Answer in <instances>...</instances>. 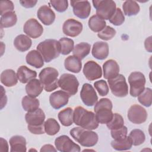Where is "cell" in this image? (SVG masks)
Returning <instances> with one entry per match:
<instances>
[{"instance_id":"cell-1","label":"cell","mask_w":152,"mask_h":152,"mask_svg":"<svg viewBox=\"0 0 152 152\" xmlns=\"http://www.w3.org/2000/svg\"><path fill=\"white\" fill-rule=\"evenodd\" d=\"M73 122L75 125L89 130L96 129L99 124L96 119L95 114L82 106H77L74 109Z\"/></svg>"},{"instance_id":"cell-37","label":"cell","mask_w":152,"mask_h":152,"mask_svg":"<svg viewBox=\"0 0 152 152\" xmlns=\"http://www.w3.org/2000/svg\"><path fill=\"white\" fill-rule=\"evenodd\" d=\"M129 137L132 141V145L135 146L143 144L145 140V136L144 132L139 129L132 130L129 134Z\"/></svg>"},{"instance_id":"cell-49","label":"cell","mask_w":152,"mask_h":152,"mask_svg":"<svg viewBox=\"0 0 152 152\" xmlns=\"http://www.w3.org/2000/svg\"><path fill=\"white\" fill-rule=\"evenodd\" d=\"M57 149L55 148L51 144H45L42 147L40 150V152H45V151H56Z\"/></svg>"},{"instance_id":"cell-14","label":"cell","mask_w":152,"mask_h":152,"mask_svg":"<svg viewBox=\"0 0 152 152\" xmlns=\"http://www.w3.org/2000/svg\"><path fill=\"white\" fill-rule=\"evenodd\" d=\"M73 12L75 16L86 19L88 17L91 12V5L88 1H71Z\"/></svg>"},{"instance_id":"cell-39","label":"cell","mask_w":152,"mask_h":152,"mask_svg":"<svg viewBox=\"0 0 152 152\" xmlns=\"http://www.w3.org/2000/svg\"><path fill=\"white\" fill-rule=\"evenodd\" d=\"M138 102L145 107H150L152 103V90L150 88H145L137 96Z\"/></svg>"},{"instance_id":"cell-33","label":"cell","mask_w":152,"mask_h":152,"mask_svg":"<svg viewBox=\"0 0 152 152\" xmlns=\"http://www.w3.org/2000/svg\"><path fill=\"white\" fill-rule=\"evenodd\" d=\"M17 21V17L14 11H9L1 15L0 24L1 28H8L14 26Z\"/></svg>"},{"instance_id":"cell-41","label":"cell","mask_w":152,"mask_h":152,"mask_svg":"<svg viewBox=\"0 0 152 152\" xmlns=\"http://www.w3.org/2000/svg\"><path fill=\"white\" fill-rule=\"evenodd\" d=\"M116 30L109 26H106L102 31L98 33V37L103 40H111L116 34Z\"/></svg>"},{"instance_id":"cell-23","label":"cell","mask_w":152,"mask_h":152,"mask_svg":"<svg viewBox=\"0 0 152 152\" xmlns=\"http://www.w3.org/2000/svg\"><path fill=\"white\" fill-rule=\"evenodd\" d=\"M11 152H26V140L25 138L21 135L12 136L9 141Z\"/></svg>"},{"instance_id":"cell-16","label":"cell","mask_w":152,"mask_h":152,"mask_svg":"<svg viewBox=\"0 0 152 152\" xmlns=\"http://www.w3.org/2000/svg\"><path fill=\"white\" fill-rule=\"evenodd\" d=\"M23 31L28 37L36 39L42 36L43 28L36 19L30 18L24 23Z\"/></svg>"},{"instance_id":"cell-31","label":"cell","mask_w":152,"mask_h":152,"mask_svg":"<svg viewBox=\"0 0 152 152\" xmlns=\"http://www.w3.org/2000/svg\"><path fill=\"white\" fill-rule=\"evenodd\" d=\"M91 45L86 42H81L77 44L73 49V55L80 59H84L90 52Z\"/></svg>"},{"instance_id":"cell-19","label":"cell","mask_w":152,"mask_h":152,"mask_svg":"<svg viewBox=\"0 0 152 152\" xmlns=\"http://www.w3.org/2000/svg\"><path fill=\"white\" fill-rule=\"evenodd\" d=\"M37 16L40 21L46 26L52 24L55 20V14L48 5L41 6L37 10Z\"/></svg>"},{"instance_id":"cell-20","label":"cell","mask_w":152,"mask_h":152,"mask_svg":"<svg viewBox=\"0 0 152 152\" xmlns=\"http://www.w3.org/2000/svg\"><path fill=\"white\" fill-rule=\"evenodd\" d=\"M103 77L105 79L109 80L118 76L119 74V66L116 61L109 59L103 65Z\"/></svg>"},{"instance_id":"cell-24","label":"cell","mask_w":152,"mask_h":152,"mask_svg":"<svg viewBox=\"0 0 152 152\" xmlns=\"http://www.w3.org/2000/svg\"><path fill=\"white\" fill-rule=\"evenodd\" d=\"M17 76L18 80L21 83L25 84L30 81L31 80L36 78L37 77V72L25 65H22L18 68Z\"/></svg>"},{"instance_id":"cell-13","label":"cell","mask_w":152,"mask_h":152,"mask_svg":"<svg viewBox=\"0 0 152 152\" xmlns=\"http://www.w3.org/2000/svg\"><path fill=\"white\" fill-rule=\"evenodd\" d=\"M80 97L84 104L87 106L95 105L98 100V96L95 90L88 83L83 84L80 91Z\"/></svg>"},{"instance_id":"cell-25","label":"cell","mask_w":152,"mask_h":152,"mask_svg":"<svg viewBox=\"0 0 152 152\" xmlns=\"http://www.w3.org/2000/svg\"><path fill=\"white\" fill-rule=\"evenodd\" d=\"M27 64L36 68H40L44 65V59L38 50H32L26 56Z\"/></svg>"},{"instance_id":"cell-50","label":"cell","mask_w":152,"mask_h":152,"mask_svg":"<svg viewBox=\"0 0 152 152\" xmlns=\"http://www.w3.org/2000/svg\"><path fill=\"white\" fill-rule=\"evenodd\" d=\"M144 46L147 51L151 52V36H150L145 39L144 42Z\"/></svg>"},{"instance_id":"cell-3","label":"cell","mask_w":152,"mask_h":152,"mask_svg":"<svg viewBox=\"0 0 152 152\" xmlns=\"http://www.w3.org/2000/svg\"><path fill=\"white\" fill-rule=\"evenodd\" d=\"M69 133L76 141L86 147L94 146L99 139L97 133L80 126L73 128L70 130Z\"/></svg>"},{"instance_id":"cell-27","label":"cell","mask_w":152,"mask_h":152,"mask_svg":"<svg viewBox=\"0 0 152 152\" xmlns=\"http://www.w3.org/2000/svg\"><path fill=\"white\" fill-rule=\"evenodd\" d=\"M65 68L71 72L78 73L82 68L81 60L77 57L72 55L68 56L64 61Z\"/></svg>"},{"instance_id":"cell-9","label":"cell","mask_w":152,"mask_h":152,"mask_svg":"<svg viewBox=\"0 0 152 152\" xmlns=\"http://www.w3.org/2000/svg\"><path fill=\"white\" fill-rule=\"evenodd\" d=\"M108 84L112 93L116 97H124L128 94V86L125 77L119 74L116 77L108 80Z\"/></svg>"},{"instance_id":"cell-42","label":"cell","mask_w":152,"mask_h":152,"mask_svg":"<svg viewBox=\"0 0 152 152\" xmlns=\"http://www.w3.org/2000/svg\"><path fill=\"white\" fill-rule=\"evenodd\" d=\"M109 20L110 23L114 26H121L125 21V16L122 10L119 8H118L116 9L115 13Z\"/></svg>"},{"instance_id":"cell-4","label":"cell","mask_w":152,"mask_h":152,"mask_svg":"<svg viewBox=\"0 0 152 152\" xmlns=\"http://www.w3.org/2000/svg\"><path fill=\"white\" fill-rule=\"evenodd\" d=\"M36 48L46 62H50L61 53L60 43L55 39H46L40 42Z\"/></svg>"},{"instance_id":"cell-48","label":"cell","mask_w":152,"mask_h":152,"mask_svg":"<svg viewBox=\"0 0 152 152\" xmlns=\"http://www.w3.org/2000/svg\"><path fill=\"white\" fill-rule=\"evenodd\" d=\"M0 151H8V144L6 140L3 138H0Z\"/></svg>"},{"instance_id":"cell-35","label":"cell","mask_w":152,"mask_h":152,"mask_svg":"<svg viewBox=\"0 0 152 152\" xmlns=\"http://www.w3.org/2000/svg\"><path fill=\"white\" fill-rule=\"evenodd\" d=\"M122 8L125 15L132 16L137 15L140 10L139 5L134 1H126L122 5Z\"/></svg>"},{"instance_id":"cell-44","label":"cell","mask_w":152,"mask_h":152,"mask_svg":"<svg viewBox=\"0 0 152 152\" xmlns=\"http://www.w3.org/2000/svg\"><path fill=\"white\" fill-rule=\"evenodd\" d=\"M53 8L59 12L65 11L68 7V2L66 0L50 1L49 2Z\"/></svg>"},{"instance_id":"cell-40","label":"cell","mask_w":152,"mask_h":152,"mask_svg":"<svg viewBox=\"0 0 152 152\" xmlns=\"http://www.w3.org/2000/svg\"><path fill=\"white\" fill-rule=\"evenodd\" d=\"M108 129L114 130L121 128L124 125V121L122 116L117 113H113L112 120L106 124Z\"/></svg>"},{"instance_id":"cell-8","label":"cell","mask_w":152,"mask_h":152,"mask_svg":"<svg viewBox=\"0 0 152 152\" xmlns=\"http://www.w3.org/2000/svg\"><path fill=\"white\" fill-rule=\"evenodd\" d=\"M130 86L129 94L132 97H137L145 88V78L141 72H132L128 77Z\"/></svg>"},{"instance_id":"cell-29","label":"cell","mask_w":152,"mask_h":152,"mask_svg":"<svg viewBox=\"0 0 152 152\" xmlns=\"http://www.w3.org/2000/svg\"><path fill=\"white\" fill-rule=\"evenodd\" d=\"M58 118L62 125L65 126H71L74 122L72 109L68 107L61 110L58 115Z\"/></svg>"},{"instance_id":"cell-32","label":"cell","mask_w":152,"mask_h":152,"mask_svg":"<svg viewBox=\"0 0 152 152\" xmlns=\"http://www.w3.org/2000/svg\"><path fill=\"white\" fill-rule=\"evenodd\" d=\"M111 145L113 148L116 150L125 151L131 149L132 146V144L129 136H126L121 139L113 140L111 142Z\"/></svg>"},{"instance_id":"cell-46","label":"cell","mask_w":152,"mask_h":152,"mask_svg":"<svg viewBox=\"0 0 152 152\" xmlns=\"http://www.w3.org/2000/svg\"><path fill=\"white\" fill-rule=\"evenodd\" d=\"M14 6L11 1H3L0 2V14L2 15L9 11H14Z\"/></svg>"},{"instance_id":"cell-36","label":"cell","mask_w":152,"mask_h":152,"mask_svg":"<svg viewBox=\"0 0 152 152\" xmlns=\"http://www.w3.org/2000/svg\"><path fill=\"white\" fill-rule=\"evenodd\" d=\"M44 128L45 131L48 135H54L59 132L60 125L55 119L49 118L45 121Z\"/></svg>"},{"instance_id":"cell-10","label":"cell","mask_w":152,"mask_h":152,"mask_svg":"<svg viewBox=\"0 0 152 152\" xmlns=\"http://www.w3.org/2000/svg\"><path fill=\"white\" fill-rule=\"evenodd\" d=\"M58 86L71 96L75 95L79 86V82L76 77L71 74L65 73L61 75L58 80Z\"/></svg>"},{"instance_id":"cell-15","label":"cell","mask_w":152,"mask_h":152,"mask_svg":"<svg viewBox=\"0 0 152 152\" xmlns=\"http://www.w3.org/2000/svg\"><path fill=\"white\" fill-rule=\"evenodd\" d=\"M83 74L89 81H94L102 76L101 66L93 61H87L83 67Z\"/></svg>"},{"instance_id":"cell-21","label":"cell","mask_w":152,"mask_h":152,"mask_svg":"<svg viewBox=\"0 0 152 152\" xmlns=\"http://www.w3.org/2000/svg\"><path fill=\"white\" fill-rule=\"evenodd\" d=\"M92 55L96 59L103 60L106 59L109 55V45L104 42H96L93 44L92 50Z\"/></svg>"},{"instance_id":"cell-11","label":"cell","mask_w":152,"mask_h":152,"mask_svg":"<svg viewBox=\"0 0 152 152\" xmlns=\"http://www.w3.org/2000/svg\"><path fill=\"white\" fill-rule=\"evenodd\" d=\"M55 145L57 150L61 152H79L81 151L80 147L65 135L57 137L55 140Z\"/></svg>"},{"instance_id":"cell-38","label":"cell","mask_w":152,"mask_h":152,"mask_svg":"<svg viewBox=\"0 0 152 152\" xmlns=\"http://www.w3.org/2000/svg\"><path fill=\"white\" fill-rule=\"evenodd\" d=\"M61 46V53L64 55H68L74 48V42L72 39L68 37H62L59 40Z\"/></svg>"},{"instance_id":"cell-2","label":"cell","mask_w":152,"mask_h":152,"mask_svg":"<svg viewBox=\"0 0 152 152\" xmlns=\"http://www.w3.org/2000/svg\"><path fill=\"white\" fill-rule=\"evenodd\" d=\"M25 119L27 123L28 130L33 134L39 135L45 133V115L40 108L33 112H28L25 115Z\"/></svg>"},{"instance_id":"cell-28","label":"cell","mask_w":152,"mask_h":152,"mask_svg":"<svg viewBox=\"0 0 152 152\" xmlns=\"http://www.w3.org/2000/svg\"><path fill=\"white\" fill-rule=\"evenodd\" d=\"M32 45L31 39L26 35L20 34L17 36L14 40L15 48L20 52H26L28 50Z\"/></svg>"},{"instance_id":"cell-7","label":"cell","mask_w":152,"mask_h":152,"mask_svg":"<svg viewBox=\"0 0 152 152\" xmlns=\"http://www.w3.org/2000/svg\"><path fill=\"white\" fill-rule=\"evenodd\" d=\"M92 2L96 15L104 20H109L116 9V3L112 0H94Z\"/></svg>"},{"instance_id":"cell-17","label":"cell","mask_w":152,"mask_h":152,"mask_svg":"<svg viewBox=\"0 0 152 152\" xmlns=\"http://www.w3.org/2000/svg\"><path fill=\"white\" fill-rule=\"evenodd\" d=\"M83 28V24L81 22L73 18H69L63 24L62 31L66 36L74 37L81 33Z\"/></svg>"},{"instance_id":"cell-34","label":"cell","mask_w":152,"mask_h":152,"mask_svg":"<svg viewBox=\"0 0 152 152\" xmlns=\"http://www.w3.org/2000/svg\"><path fill=\"white\" fill-rule=\"evenodd\" d=\"M22 107L24 110L28 112H33L39 109L40 102L39 100L29 96H24L21 101Z\"/></svg>"},{"instance_id":"cell-26","label":"cell","mask_w":152,"mask_h":152,"mask_svg":"<svg viewBox=\"0 0 152 152\" xmlns=\"http://www.w3.org/2000/svg\"><path fill=\"white\" fill-rule=\"evenodd\" d=\"M1 82L8 87L15 86L18 82V78L15 71L11 69L3 71L1 74Z\"/></svg>"},{"instance_id":"cell-12","label":"cell","mask_w":152,"mask_h":152,"mask_svg":"<svg viewBox=\"0 0 152 152\" xmlns=\"http://www.w3.org/2000/svg\"><path fill=\"white\" fill-rule=\"evenodd\" d=\"M128 118L133 124H141L145 122L147 118L146 110L140 105L134 104L128 111Z\"/></svg>"},{"instance_id":"cell-5","label":"cell","mask_w":152,"mask_h":152,"mask_svg":"<svg viewBox=\"0 0 152 152\" xmlns=\"http://www.w3.org/2000/svg\"><path fill=\"white\" fill-rule=\"evenodd\" d=\"M112 103L107 98H102L95 104L94 110L97 121L101 124H107L112 119Z\"/></svg>"},{"instance_id":"cell-45","label":"cell","mask_w":152,"mask_h":152,"mask_svg":"<svg viewBox=\"0 0 152 152\" xmlns=\"http://www.w3.org/2000/svg\"><path fill=\"white\" fill-rule=\"evenodd\" d=\"M111 136L114 140H118L125 138L127 135L128 129L126 126H123L121 128L111 130Z\"/></svg>"},{"instance_id":"cell-22","label":"cell","mask_w":152,"mask_h":152,"mask_svg":"<svg viewBox=\"0 0 152 152\" xmlns=\"http://www.w3.org/2000/svg\"><path fill=\"white\" fill-rule=\"evenodd\" d=\"M43 88V84L36 78L31 80L26 86V91L27 95L35 98L41 94Z\"/></svg>"},{"instance_id":"cell-18","label":"cell","mask_w":152,"mask_h":152,"mask_svg":"<svg viewBox=\"0 0 152 152\" xmlns=\"http://www.w3.org/2000/svg\"><path fill=\"white\" fill-rule=\"evenodd\" d=\"M70 95L65 91L58 90L52 93L49 96V102L55 109H59L65 106L69 100Z\"/></svg>"},{"instance_id":"cell-6","label":"cell","mask_w":152,"mask_h":152,"mask_svg":"<svg viewBox=\"0 0 152 152\" xmlns=\"http://www.w3.org/2000/svg\"><path fill=\"white\" fill-rule=\"evenodd\" d=\"M58 75V70L52 67L45 68L40 71L39 74V80L43 84L46 91H52L59 87Z\"/></svg>"},{"instance_id":"cell-43","label":"cell","mask_w":152,"mask_h":152,"mask_svg":"<svg viewBox=\"0 0 152 152\" xmlns=\"http://www.w3.org/2000/svg\"><path fill=\"white\" fill-rule=\"evenodd\" d=\"M94 86L98 91L99 95L101 96H105L109 93V87L106 81L103 80L95 81L94 83Z\"/></svg>"},{"instance_id":"cell-30","label":"cell","mask_w":152,"mask_h":152,"mask_svg":"<svg viewBox=\"0 0 152 152\" xmlns=\"http://www.w3.org/2000/svg\"><path fill=\"white\" fill-rule=\"evenodd\" d=\"M88 25L93 31L99 33L106 26V23L98 15H93L88 20Z\"/></svg>"},{"instance_id":"cell-47","label":"cell","mask_w":152,"mask_h":152,"mask_svg":"<svg viewBox=\"0 0 152 152\" xmlns=\"http://www.w3.org/2000/svg\"><path fill=\"white\" fill-rule=\"evenodd\" d=\"M37 1L36 0H21L20 1V4L27 8H33L37 4Z\"/></svg>"}]
</instances>
